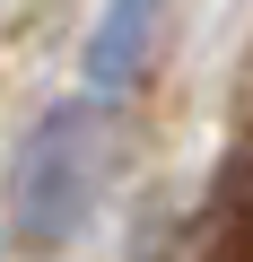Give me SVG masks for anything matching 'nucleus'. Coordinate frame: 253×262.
<instances>
[{"instance_id":"f03ea898","label":"nucleus","mask_w":253,"mask_h":262,"mask_svg":"<svg viewBox=\"0 0 253 262\" xmlns=\"http://www.w3.org/2000/svg\"><path fill=\"white\" fill-rule=\"evenodd\" d=\"M157 27H166V0H105L87 44H79V79L96 96H122V88H140L149 61H157Z\"/></svg>"},{"instance_id":"f257e3e1","label":"nucleus","mask_w":253,"mask_h":262,"mask_svg":"<svg viewBox=\"0 0 253 262\" xmlns=\"http://www.w3.org/2000/svg\"><path fill=\"white\" fill-rule=\"evenodd\" d=\"M113 158H122V131H113V105L87 88V96H61L9 158V192H0V236L18 253H61L105 184H113Z\"/></svg>"}]
</instances>
